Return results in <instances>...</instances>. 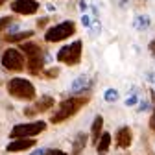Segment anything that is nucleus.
Listing matches in <instances>:
<instances>
[{
  "label": "nucleus",
  "mask_w": 155,
  "mask_h": 155,
  "mask_svg": "<svg viewBox=\"0 0 155 155\" xmlns=\"http://www.w3.org/2000/svg\"><path fill=\"white\" fill-rule=\"evenodd\" d=\"M87 102H89L87 98H68V100H63L59 104V107L55 109V113L50 116V122L52 124H59V122L70 118V116H74Z\"/></svg>",
  "instance_id": "obj_1"
},
{
  "label": "nucleus",
  "mask_w": 155,
  "mask_h": 155,
  "mask_svg": "<svg viewBox=\"0 0 155 155\" xmlns=\"http://www.w3.org/2000/svg\"><path fill=\"white\" fill-rule=\"evenodd\" d=\"M8 92L18 100H33L35 98V87L24 80V78H13L8 83Z\"/></svg>",
  "instance_id": "obj_2"
},
{
  "label": "nucleus",
  "mask_w": 155,
  "mask_h": 155,
  "mask_svg": "<svg viewBox=\"0 0 155 155\" xmlns=\"http://www.w3.org/2000/svg\"><path fill=\"white\" fill-rule=\"evenodd\" d=\"M74 31H76V24L72 21H67V22H61V24L52 26L45 33V41H48V43L65 41V39H68L70 35H74Z\"/></svg>",
  "instance_id": "obj_3"
},
{
  "label": "nucleus",
  "mask_w": 155,
  "mask_h": 155,
  "mask_svg": "<svg viewBox=\"0 0 155 155\" xmlns=\"http://www.w3.org/2000/svg\"><path fill=\"white\" fill-rule=\"evenodd\" d=\"M46 129V124L43 120L30 122V124H18L11 129V139H30L33 135H39Z\"/></svg>",
  "instance_id": "obj_4"
},
{
  "label": "nucleus",
  "mask_w": 155,
  "mask_h": 155,
  "mask_svg": "<svg viewBox=\"0 0 155 155\" xmlns=\"http://www.w3.org/2000/svg\"><path fill=\"white\" fill-rule=\"evenodd\" d=\"M81 59V41H74L68 46H63L57 52V61L65 65H78Z\"/></svg>",
  "instance_id": "obj_5"
},
{
  "label": "nucleus",
  "mask_w": 155,
  "mask_h": 155,
  "mask_svg": "<svg viewBox=\"0 0 155 155\" xmlns=\"http://www.w3.org/2000/svg\"><path fill=\"white\" fill-rule=\"evenodd\" d=\"M2 65L8 70L21 72L24 68V55H22V52L21 50H15V48H8L2 54Z\"/></svg>",
  "instance_id": "obj_6"
},
{
  "label": "nucleus",
  "mask_w": 155,
  "mask_h": 155,
  "mask_svg": "<svg viewBox=\"0 0 155 155\" xmlns=\"http://www.w3.org/2000/svg\"><path fill=\"white\" fill-rule=\"evenodd\" d=\"M11 9L18 15H33L39 9V2H35V0H15V2H11Z\"/></svg>",
  "instance_id": "obj_7"
},
{
  "label": "nucleus",
  "mask_w": 155,
  "mask_h": 155,
  "mask_svg": "<svg viewBox=\"0 0 155 155\" xmlns=\"http://www.w3.org/2000/svg\"><path fill=\"white\" fill-rule=\"evenodd\" d=\"M91 87H92V80H91L87 74H81V76H78L76 80L72 81L70 92L78 94V92H83V91H87V89H91Z\"/></svg>",
  "instance_id": "obj_8"
},
{
  "label": "nucleus",
  "mask_w": 155,
  "mask_h": 155,
  "mask_svg": "<svg viewBox=\"0 0 155 155\" xmlns=\"http://www.w3.org/2000/svg\"><path fill=\"white\" fill-rule=\"evenodd\" d=\"M55 104V100L52 98V96H43L39 102H35L33 104V107H30V109H26V114H33V113H41V111H48L52 105Z\"/></svg>",
  "instance_id": "obj_9"
},
{
  "label": "nucleus",
  "mask_w": 155,
  "mask_h": 155,
  "mask_svg": "<svg viewBox=\"0 0 155 155\" xmlns=\"http://www.w3.org/2000/svg\"><path fill=\"white\" fill-rule=\"evenodd\" d=\"M33 144H35L33 139H17V140L9 142L6 150L8 151H22V150H30Z\"/></svg>",
  "instance_id": "obj_10"
},
{
  "label": "nucleus",
  "mask_w": 155,
  "mask_h": 155,
  "mask_svg": "<svg viewBox=\"0 0 155 155\" xmlns=\"http://www.w3.org/2000/svg\"><path fill=\"white\" fill-rule=\"evenodd\" d=\"M131 129L129 127H120L118 131H116V144H118V148H129L131 144Z\"/></svg>",
  "instance_id": "obj_11"
},
{
  "label": "nucleus",
  "mask_w": 155,
  "mask_h": 155,
  "mask_svg": "<svg viewBox=\"0 0 155 155\" xmlns=\"http://www.w3.org/2000/svg\"><path fill=\"white\" fill-rule=\"evenodd\" d=\"M85 144H87V135L85 133H78L74 137V142H72V155H80L83 151Z\"/></svg>",
  "instance_id": "obj_12"
},
{
  "label": "nucleus",
  "mask_w": 155,
  "mask_h": 155,
  "mask_svg": "<svg viewBox=\"0 0 155 155\" xmlns=\"http://www.w3.org/2000/svg\"><path fill=\"white\" fill-rule=\"evenodd\" d=\"M21 52H22L24 55H28V59H30V57L41 55V46L35 45V43H22V45H21Z\"/></svg>",
  "instance_id": "obj_13"
},
{
  "label": "nucleus",
  "mask_w": 155,
  "mask_h": 155,
  "mask_svg": "<svg viewBox=\"0 0 155 155\" xmlns=\"http://www.w3.org/2000/svg\"><path fill=\"white\" fill-rule=\"evenodd\" d=\"M43 67H45V59H43V55L30 57V59H28V70H30L31 74H35V76L43 70Z\"/></svg>",
  "instance_id": "obj_14"
},
{
  "label": "nucleus",
  "mask_w": 155,
  "mask_h": 155,
  "mask_svg": "<svg viewBox=\"0 0 155 155\" xmlns=\"http://www.w3.org/2000/svg\"><path fill=\"white\" fill-rule=\"evenodd\" d=\"M150 24H151V21H150L148 15H137L135 21H133V26H135L137 31H146L150 28Z\"/></svg>",
  "instance_id": "obj_15"
},
{
  "label": "nucleus",
  "mask_w": 155,
  "mask_h": 155,
  "mask_svg": "<svg viewBox=\"0 0 155 155\" xmlns=\"http://www.w3.org/2000/svg\"><path fill=\"white\" fill-rule=\"evenodd\" d=\"M30 37H33V31L26 30V31H17V33L6 35V41L8 43H21V41H26V39H30Z\"/></svg>",
  "instance_id": "obj_16"
},
{
  "label": "nucleus",
  "mask_w": 155,
  "mask_h": 155,
  "mask_svg": "<svg viewBox=\"0 0 155 155\" xmlns=\"http://www.w3.org/2000/svg\"><path fill=\"white\" fill-rule=\"evenodd\" d=\"M102 126H104V118L98 114L94 118V122H92V129H91V133H92V142L94 144H98V135L102 133Z\"/></svg>",
  "instance_id": "obj_17"
},
{
  "label": "nucleus",
  "mask_w": 155,
  "mask_h": 155,
  "mask_svg": "<svg viewBox=\"0 0 155 155\" xmlns=\"http://www.w3.org/2000/svg\"><path fill=\"white\" fill-rule=\"evenodd\" d=\"M109 144H111V135L109 133H102V137L98 140V144H96V148H98V151H107L109 150Z\"/></svg>",
  "instance_id": "obj_18"
},
{
  "label": "nucleus",
  "mask_w": 155,
  "mask_h": 155,
  "mask_svg": "<svg viewBox=\"0 0 155 155\" xmlns=\"http://www.w3.org/2000/svg\"><path fill=\"white\" fill-rule=\"evenodd\" d=\"M118 91L116 89H107L105 92H104V98H105V102H109V104H113V102H116L118 100Z\"/></svg>",
  "instance_id": "obj_19"
},
{
  "label": "nucleus",
  "mask_w": 155,
  "mask_h": 155,
  "mask_svg": "<svg viewBox=\"0 0 155 155\" xmlns=\"http://www.w3.org/2000/svg\"><path fill=\"white\" fill-rule=\"evenodd\" d=\"M139 102H140V98L137 96V92H135V89H133V91H131V94L126 98V102H124V104H126V107H133V105H137Z\"/></svg>",
  "instance_id": "obj_20"
},
{
  "label": "nucleus",
  "mask_w": 155,
  "mask_h": 155,
  "mask_svg": "<svg viewBox=\"0 0 155 155\" xmlns=\"http://www.w3.org/2000/svg\"><path fill=\"white\" fill-rule=\"evenodd\" d=\"M100 31H102V24L96 21V22L91 26V35H92V37H96V35H100Z\"/></svg>",
  "instance_id": "obj_21"
},
{
  "label": "nucleus",
  "mask_w": 155,
  "mask_h": 155,
  "mask_svg": "<svg viewBox=\"0 0 155 155\" xmlns=\"http://www.w3.org/2000/svg\"><path fill=\"white\" fill-rule=\"evenodd\" d=\"M11 24V17H2L0 18V31H4L6 28H9Z\"/></svg>",
  "instance_id": "obj_22"
},
{
  "label": "nucleus",
  "mask_w": 155,
  "mask_h": 155,
  "mask_svg": "<svg viewBox=\"0 0 155 155\" xmlns=\"http://www.w3.org/2000/svg\"><path fill=\"white\" fill-rule=\"evenodd\" d=\"M45 76H46V78H57V76H59V68H57V67L48 68V70L45 72Z\"/></svg>",
  "instance_id": "obj_23"
},
{
  "label": "nucleus",
  "mask_w": 155,
  "mask_h": 155,
  "mask_svg": "<svg viewBox=\"0 0 155 155\" xmlns=\"http://www.w3.org/2000/svg\"><path fill=\"white\" fill-rule=\"evenodd\" d=\"M81 24H83L85 28H91V26H92V24H91V17H89V15H85V13H83V17H81Z\"/></svg>",
  "instance_id": "obj_24"
},
{
  "label": "nucleus",
  "mask_w": 155,
  "mask_h": 155,
  "mask_svg": "<svg viewBox=\"0 0 155 155\" xmlns=\"http://www.w3.org/2000/svg\"><path fill=\"white\" fill-rule=\"evenodd\" d=\"M48 153V150H45V148H39V150H35L33 153H30V155H46Z\"/></svg>",
  "instance_id": "obj_25"
},
{
  "label": "nucleus",
  "mask_w": 155,
  "mask_h": 155,
  "mask_svg": "<svg viewBox=\"0 0 155 155\" xmlns=\"http://www.w3.org/2000/svg\"><path fill=\"white\" fill-rule=\"evenodd\" d=\"M46 155H67L65 151H61V150H48V153Z\"/></svg>",
  "instance_id": "obj_26"
},
{
  "label": "nucleus",
  "mask_w": 155,
  "mask_h": 155,
  "mask_svg": "<svg viewBox=\"0 0 155 155\" xmlns=\"http://www.w3.org/2000/svg\"><path fill=\"white\" fill-rule=\"evenodd\" d=\"M148 109V102L146 100H140L139 102V111H146Z\"/></svg>",
  "instance_id": "obj_27"
},
{
  "label": "nucleus",
  "mask_w": 155,
  "mask_h": 155,
  "mask_svg": "<svg viewBox=\"0 0 155 155\" xmlns=\"http://www.w3.org/2000/svg\"><path fill=\"white\" fill-rule=\"evenodd\" d=\"M150 52H151V55L155 57V39H153V41L150 43Z\"/></svg>",
  "instance_id": "obj_28"
},
{
  "label": "nucleus",
  "mask_w": 155,
  "mask_h": 155,
  "mask_svg": "<svg viewBox=\"0 0 155 155\" xmlns=\"http://www.w3.org/2000/svg\"><path fill=\"white\" fill-rule=\"evenodd\" d=\"M148 81L155 83V72H150V74H148Z\"/></svg>",
  "instance_id": "obj_29"
},
{
  "label": "nucleus",
  "mask_w": 155,
  "mask_h": 155,
  "mask_svg": "<svg viewBox=\"0 0 155 155\" xmlns=\"http://www.w3.org/2000/svg\"><path fill=\"white\" fill-rule=\"evenodd\" d=\"M80 9H81V11L87 9V2H85V0H80Z\"/></svg>",
  "instance_id": "obj_30"
},
{
  "label": "nucleus",
  "mask_w": 155,
  "mask_h": 155,
  "mask_svg": "<svg viewBox=\"0 0 155 155\" xmlns=\"http://www.w3.org/2000/svg\"><path fill=\"white\" fill-rule=\"evenodd\" d=\"M46 22H48V18H41V21H37V24H39V26H45Z\"/></svg>",
  "instance_id": "obj_31"
},
{
  "label": "nucleus",
  "mask_w": 155,
  "mask_h": 155,
  "mask_svg": "<svg viewBox=\"0 0 155 155\" xmlns=\"http://www.w3.org/2000/svg\"><path fill=\"white\" fill-rule=\"evenodd\" d=\"M151 127L155 129V113H153V116H151Z\"/></svg>",
  "instance_id": "obj_32"
},
{
  "label": "nucleus",
  "mask_w": 155,
  "mask_h": 155,
  "mask_svg": "<svg viewBox=\"0 0 155 155\" xmlns=\"http://www.w3.org/2000/svg\"><path fill=\"white\" fill-rule=\"evenodd\" d=\"M6 2H8V0H0V8H2V6H4Z\"/></svg>",
  "instance_id": "obj_33"
}]
</instances>
